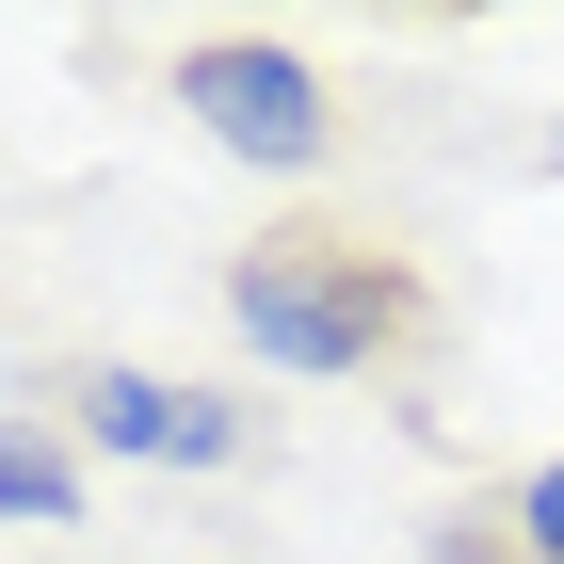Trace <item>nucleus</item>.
<instances>
[{
    "instance_id": "2",
    "label": "nucleus",
    "mask_w": 564,
    "mask_h": 564,
    "mask_svg": "<svg viewBox=\"0 0 564 564\" xmlns=\"http://www.w3.org/2000/svg\"><path fill=\"white\" fill-rule=\"evenodd\" d=\"M177 113L210 145H242L259 177H323V145H339V97H323V65L274 33H194L177 48Z\"/></svg>"
},
{
    "instance_id": "6",
    "label": "nucleus",
    "mask_w": 564,
    "mask_h": 564,
    "mask_svg": "<svg viewBox=\"0 0 564 564\" xmlns=\"http://www.w3.org/2000/svg\"><path fill=\"white\" fill-rule=\"evenodd\" d=\"M532 162H549V177H564V130H549V145H532Z\"/></svg>"
},
{
    "instance_id": "1",
    "label": "nucleus",
    "mask_w": 564,
    "mask_h": 564,
    "mask_svg": "<svg viewBox=\"0 0 564 564\" xmlns=\"http://www.w3.org/2000/svg\"><path fill=\"white\" fill-rule=\"evenodd\" d=\"M226 323L259 371H306V388H339V371H403L435 339V274L371 226H274L226 259Z\"/></svg>"
},
{
    "instance_id": "5",
    "label": "nucleus",
    "mask_w": 564,
    "mask_h": 564,
    "mask_svg": "<svg viewBox=\"0 0 564 564\" xmlns=\"http://www.w3.org/2000/svg\"><path fill=\"white\" fill-rule=\"evenodd\" d=\"M452 564H564V452H549V468L517 484V517H500V549H484V532H468V549H452Z\"/></svg>"
},
{
    "instance_id": "4",
    "label": "nucleus",
    "mask_w": 564,
    "mask_h": 564,
    "mask_svg": "<svg viewBox=\"0 0 564 564\" xmlns=\"http://www.w3.org/2000/svg\"><path fill=\"white\" fill-rule=\"evenodd\" d=\"M0 517H82V468H65V435L33 420V403H17V420H0Z\"/></svg>"
},
{
    "instance_id": "3",
    "label": "nucleus",
    "mask_w": 564,
    "mask_h": 564,
    "mask_svg": "<svg viewBox=\"0 0 564 564\" xmlns=\"http://www.w3.org/2000/svg\"><path fill=\"white\" fill-rule=\"evenodd\" d=\"M82 435L97 452H130V468H226L242 452V403H210V388H177V371H82Z\"/></svg>"
}]
</instances>
